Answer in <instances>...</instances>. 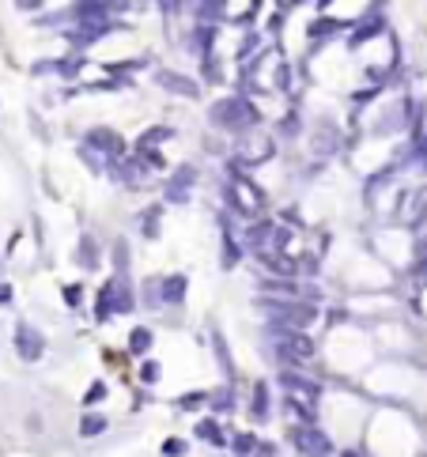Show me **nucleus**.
I'll list each match as a JSON object with an SVG mask.
<instances>
[{"label": "nucleus", "instance_id": "28", "mask_svg": "<svg viewBox=\"0 0 427 457\" xmlns=\"http://www.w3.org/2000/svg\"><path fill=\"white\" fill-rule=\"evenodd\" d=\"M114 276H129V246L122 238L114 242Z\"/></svg>", "mask_w": 427, "mask_h": 457}, {"label": "nucleus", "instance_id": "23", "mask_svg": "<svg viewBox=\"0 0 427 457\" xmlns=\"http://www.w3.org/2000/svg\"><path fill=\"white\" fill-rule=\"evenodd\" d=\"M189 189L193 186H185V182H178V178H167L163 200H167V204H189Z\"/></svg>", "mask_w": 427, "mask_h": 457}, {"label": "nucleus", "instance_id": "37", "mask_svg": "<svg viewBox=\"0 0 427 457\" xmlns=\"http://www.w3.org/2000/svg\"><path fill=\"white\" fill-rule=\"evenodd\" d=\"M416 284H427V257H416V269H412Z\"/></svg>", "mask_w": 427, "mask_h": 457}, {"label": "nucleus", "instance_id": "18", "mask_svg": "<svg viewBox=\"0 0 427 457\" xmlns=\"http://www.w3.org/2000/svg\"><path fill=\"white\" fill-rule=\"evenodd\" d=\"M151 344H155V333H151L148 325H136L133 333H129V356H148Z\"/></svg>", "mask_w": 427, "mask_h": 457}, {"label": "nucleus", "instance_id": "27", "mask_svg": "<svg viewBox=\"0 0 427 457\" xmlns=\"http://www.w3.org/2000/svg\"><path fill=\"white\" fill-rule=\"evenodd\" d=\"M257 46H261V35H254V30L238 42V61H243V65H249V61L257 57Z\"/></svg>", "mask_w": 427, "mask_h": 457}, {"label": "nucleus", "instance_id": "36", "mask_svg": "<svg viewBox=\"0 0 427 457\" xmlns=\"http://www.w3.org/2000/svg\"><path fill=\"white\" fill-rule=\"evenodd\" d=\"M79 159H84V163L91 166L95 174H102V159H99V155H91V151H87V148H79Z\"/></svg>", "mask_w": 427, "mask_h": 457}, {"label": "nucleus", "instance_id": "3", "mask_svg": "<svg viewBox=\"0 0 427 457\" xmlns=\"http://www.w3.org/2000/svg\"><path fill=\"white\" fill-rule=\"evenodd\" d=\"M223 204H227V212H235L238 220H254L265 208V193L249 182V174H243L238 163H231V178L223 182Z\"/></svg>", "mask_w": 427, "mask_h": 457}, {"label": "nucleus", "instance_id": "41", "mask_svg": "<svg viewBox=\"0 0 427 457\" xmlns=\"http://www.w3.org/2000/svg\"><path fill=\"white\" fill-rule=\"evenodd\" d=\"M416 257H427V235L420 238V242H416Z\"/></svg>", "mask_w": 427, "mask_h": 457}, {"label": "nucleus", "instance_id": "42", "mask_svg": "<svg viewBox=\"0 0 427 457\" xmlns=\"http://www.w3.org/2000/svg\"><path fill=\"white\" fill-rule=\"evenodd\" d=\"M325 4H333V0H321V8H325Z\"/></svg>", "mask_w": 427, "mask_h": 457}, {"label": "nucleus", "instance_id": "21", "mask_svg": "<svg viewBox=\"0 0 427 457\" xmlns=\"http://www.w3.org/2000/svg\"><path fill=\"white\" fill-rule=\"evenodd\" d=\"M212 351H216V359H220V367H223V374H227V378H235V363H231V351H227V340H223V333H220V329H212Z\"/></svg>", "mask_w": 427, "mask_h": 457}, {"label": "nucleus", "instance_id": "20", "mask_svg": "<svg viewBox=\"0 0 427 457\" xmlns=\"http://www.w3.org/2000/svg\"><path fill=\"white\" fill-rule=\"evenodd\" d=\"M76 261H79V269H99V242H95L91 235H84V238H79Z\"/></svg>", "mask_w": 427, "mask_h": 457}, {"label": "nucleus", "instance_id": "39", "mask_svg": "<svg viewBox=\"0 0 427 457\" xmlns=\"http://www.w3.org/2000/svg\"><path fill=\"white\" fill-rule=\"evenodd\" d=\"M42 4H46V0H15V8H19V12H38Z\"/></svg>", "mask_w": 427, "mask_h": 457}, {"label": "nucleus", "instance_id": "12", "mask_svg": "<svg viewBox=\"0 0 427 457\" xmlns=\"http://www.w3.org/2000/svg\"><path fill=\"white\" fill-rule=\"evenodd\" d=\"M220 227H223V235H220V242H223V269H235V264L246 257V250H243V242H238L235 227H231V212H220Z\"/></svg>", "mask_w": 427, "mask_h": 457}, {"label": "nucleus", "instance_id": "14", "mask_svg": "<svg viewBox=\"0 0 427 457\" xmlns=\"http://www.w3.org/2000/svg\"><path fill=\"white\" fill-rule=\"evenodd\" d=\"M386 30V23L378 19V15H370V19H359V23H352L348 27V50H359L363 42H370L374 35H382Z\"/></svg>", "mask_w": 427, "mask_h": 457}, {"label": "nucleus", "instance_id": "13", "mask_svg": "<svg viewBox=\"0 0 427 457\" xmlns=\"http://www.w3.org/2000/svg\"><path fill=\"white\" fill-rule=\"evenodd\" d=\"M272 227H276L272 220H257V223H249V227H246V235H243V250H246V253H254V257H257V253H265Z\"/></svg>", "mask_w": 427, "mask_h": 457}, {"label": "nucleus", "instance_id": "19", "mask_svg": "<svg viewBox=\"0 0 427 457\" xmlns=\"http://www.w3.org/2000/svg\"><path fill=\"white\" fill-rule=\"evenodd\" d=\"M193 435H197V438H205V443H212V446H227V435H223V427H220V423H216V416H208V420H200Z\"/></svg>", "mask_w": 427, "mask_h": 457}, {"label": "nucleus", "instance_id": "1", "mask_svg": "<svg viewBox=\"0 0 427 457\" xmlns=\"http://www.w3.org/2000/svg\"><path fill=\"white\" fill-rule=\"evenodd\" d=\"M208 125L231 136H246L261 125V114H257V106L246 95H227V99H216L208 106Z\"/></svg>", "mask_w": 427, "mask_h": 457}, {"label": "nucleus", "instance_id": "40", "mask_svg": "<svg viewBox=\"0 0 427 457\" xmlns=\"http://www.w3.org/2000/svg\"><path fill=\"white\" fill-rule=\"evenodd\" d=\"M12 302V284H0V307H8Z\"/></svg>", "mask_w": 427, "mask_h": 457}, {"label": "nucleus", "instance_id": "33", "mask_svg": "<svg viewBox=\"0 0 427 457\" xmlns=\"http://www.w3.org/2000/svg\"><path fill=\"white\" fill-rule=\"evenodd\" d=\"M182 454H185L182 438H167V443H163V457H182Z\"/></svg>", "mask_w": 427, "mask_h": 457}, {"label": "nucleus", "instance_id": "32", "mask_svg": "<svg viewBox=\"0 0 427 457\" xmlns=\"http://www.w3.org/2000/svg\"><path fill=\"white\" fill-rule=\"evenodd\" d=\"M144 302L159 307V280H144Z\"/></svg>", "mask_w": 427, "mask_h": 457}, {"label": "nucleus", "instance_id": "31", "mask_svg": "<svg viewBox=\"0 0 427 457\" xmlns=\"http://www.w3.org/2000/svg\"><path fill=\"white\" fill-rule=\"evenodd\" d=\"M208 400V393H185V397H178V408H185V412H193V408H200Z\"/></svg>", "mask_w": 427, "mask_h": 457}, {"label": "nucleus", "instance_id": "2", "mask_svg": "<svg viewBox=\"0 0 427 457\" xmlns=\"http://www.w3.org/2000/svg\"><path fill=\"white\" fill-rule=\"evenodd\" d=\"M257 310L269 318L265 325H276V329H299V333H306V329L318 322V307L306 302V299H276V295H261V299H257Z\"/></svg>", "mask_w": 427, "mask_h": 457}, {"label": "nucleus", "instance_id": "16", "mask_svg": "<svg viewBox=\"0 0 427 457\" xmlns=\"http://www.w3.org/2000/svg\"><path fill=\"white\" fill-rule=\"evenodd\" d=\"M223 8H227V0H197V4H193V19H197L200 27H216Z\"/></svg>", "mask_w": 427, "mask_h": 457}, {"label": "nucleus", "instance_id": "29", "mask_svg": "<svg viewBox=\"0 0 427 457\" xmlns=\"http://www.w3.org/2000/svg\"><path fill=\"white\" fill-rule=\"evenodd\" d=\"M99 400H106V382H91L84 393V405L91 408V405H99Z\"/></svg>", "mask_w": 427, "mask_h": 457}, {"label": "nucleus", "instance_id": "5", "mask_svg": "<svg viewBox=\"0 0 427 457\" xmlns=\"http://www.w3.org/2000/svg\"><path fill=\"white\" fill-rule=\"evenodd\" d=\"M280 386H284V397L306 400V405H318V397H321V386L314 378H306L299 367H284L280 371Z\"/></svg>", "mask_w": 427, "mask_h": 457}, {"label": "nucleus", "instance_id": "8", "mask_svg": "<svg viewBox=\"0 0 427 457\" xmlns=\"http://www.w3.org/2000/svg\"><path fill=\"white\" fill-rule=\"evenodd\" d=\"M102 295H106L110 302V314H133L136 310V299H133V284H129V276H110L106 284H102Z\"/></svg>", "mask_w": 427, "mask_h": 457}, {"label": "nucleus", "instance_id": "24", "mask_svg": "<svg viewBox=\"0 0 427 457\" xmlns=\"http://www.w3.org/2000/svg\"><path fill=\"white\" fill-rule=\"evenodd\" d=\"M159 220H163V204H151L140 215V235L144 238H159Z\"/></svg>", "mask_w": 427, "mask_h": 457}, {"label": "nucleus", "instance_id": "15", "mask_svg": "<svg viewBox=\"0 0 427 457\" xmlns=\"http://www.w3.org/2000/svg\"><path fill=\"white\" fill-rule=\"evenodd\" d=\"M249 412H254L257 423H265L272 416V397H269V382H254V393H249Z\"/></svg>", "mask_w": 427, "mask_h": 457}, {"label": "nucleus", "instance_id": "38", "mask_svg": "<svg viewBox=\"0 0 427 457\" xmlns=\"http://www.w3.org/2000/svg\"><path fill=\"white\" fill-rule=\"evenodd\" d=\"M159 4H163V15H167V19H174V15H178V8H182V0H159Z\"/></svg>", "mask_w": 427, "mask_h": 457}, {"label": "nucleus", "instance_id": "9", "mask_svg": "<svg viewBox=\"0 0 427 457\" xmlns=\"http://www.w3.org/2000/svg\"><path fill=\"white\" fill-rule=\"evenodd\" d=\"M84 148L95 151V155H106V159H125V140L117 136L114 129H91L84 136Z\"/></svg>", "mask_w": 427, "mask_h": 457}, {"label": "nucleus", "instance_id": "26", "mask_svg": "<svg viewBox=\"0 0 427 457\" xmlns=\"http://www.w3.org/2000/svg\"><path fill=\"white\" fill-rule=\"evenodd\" d=\"M257 446H261V443H257V435H249V431H243V435L231 438V450H235L238 457H254Z\"/></svg>", "mask_w": 427, "mask_h": 457}, {"label": "nucleus", "instance_id": "25", "mask_svg": "<svg viewBox=\"0 0 427 457\" xmlns=\"http://www.w3.org/2000/svg\"><path fill=\"white\" fill-rule=\"evenodd\" d=\"M110 423H106V416H99V412H87L84 420H79V435L84 438H95V435H102Z\"/></svg>", "mask_w": 427, "mask_h": 457}, {"label": "nucleus", "instance_id": "17", "mask_svg": "<svg viewBox=\"0 0 427 457\" xmlns=\"http://www.w3.org/2000/svg\"><path fill=\"white\" fill-rule=\"evenodd\" d=\"M348 27H352L348 19H325V15H321V19H314L310 27H306V35L310 38H333V35H344Z\"/></svg>", "mask_w": 427, "mask_h": 457}, {"label": "nucleus", "instance_id": "34", "mask_svg": "<svg viewBox=\"0 0 427 457\" xmlns=\"http://www.w3.org/2000/svg\"><path fill=\"white\" fill-rule=\"evenodd\" d=\"M140 382H144V386L159 382V363H144V367H140Z\"/></svg>", "mask_w": 427, "mask_h": 457}, {"label": "nucleus", "instance_id": "43", "mask_svg": "<svg viewBox=\"0 0 427 457\" xmlns=\"http://www.w3.org/2000/svg\"><path fill=\"white\" fill-rule=\"evenodd\" d=\"M344 457H359V454H344Z\"/></svg>", "mask_w": 427, "mask_h": 457}, {"label": "nucleus", "instance_id": "10", "mask_svg": "<svg viewBox=\"0 0 427 457\" xmlns=\"http://www.w3.org/2000/svg\"><path fill=\"white\" fill-rule=\"evenodd\" d=\"M155 84L163 87V91H171V95H182V99H197V95H200L197 79L182 76V72H174V68H159L155 72Z\"/></svg>", "mask_w": 427, "mask_h": 457}, {"label": "nucleus", "instance_id": "35", "mask_svg": "<svg viewBox=\"0 0 427 457\" xmlns=\"http://www.w3.org/2000/svg\"><path fill=\"white\" fill-rule=\"evenodd\" d=\"M79 299H84V287H79V284L64 287V302H68V307H79Z\"/></svg>", "mask_w": 427, "mask_h": 457}, {"label": "nucleus", "instance_id": "4", "mask_svg": "<svg viewBox=\"0 0 427 457\" xmlns=\"http://www.w3.org/2000/svg\"><path fill=\"white\" fill-rule=\"evenodd\" d=\"M265 336L272 344V356L280 359L284 367H306L314 359V340L299 329H276V325H265Z\"/></svg>", "mask_w": 427, "mask_h": 457}, {"label": "nucleus", "instance_id": "7", "mask_svg": "<svg viewBox=\"0 0 427 457\" xmlns=\"http://www.w3.org/2000/svg\"><path fill=\"white\" fill-rule=\"evenodd\" d=\"M15 351H19L23 363H38L46 356V336L30 322H15Z\"/></svg>", "mask_w": 427, "mask_h": 457}, {"label": "nucleus", "instance_id": "11", "mask_svg": "<svg viewBox=\"0 0 427 457\" xmlns=\"http://www.w3.org/2000/svg\"><path fill=\"white\" fill-rule=\"evenodd\" d=\"M185 291H189L185 272H167V276L159 280V307H182Z\"/></svg>", "mask_w": 427, "mask_h": 457}, {"label": "nucleus", "instance_id": "44", "mask_svg": "<svg viewBox=\"0 0 427 457\" xmlns=\"http://www.w3.org/2000/svg\"><path fill=\"white\" fill-rule=\"evenodd\" d=\"M424 204H427V200H424ZM424 215H427V208H424Z\"/></svg>", "mask_w": 427, "mask_h": 457}, {"label": "nucleus", "instance_id": "30", "mask_svg": "<svg viewBox=\"0 0 427 457\" xmlns=\"http://www.w3.org/2000/svg\"><path fill=\"white\" fill-rule=\"evenodd\" d=\"M167 136H171V129H148L140 140H136V148H155V144L167 140Z\"/></svg>", "mask_w": 427, "mask_h": 457}, {"label": "nucleus", "instance_id": "6", "mask_svg": "<svg viewBox=\"0 0 427 457\" xmlns=\"http://www.w3.org/2000/svg\"><path fill=\"white\" fill-rule=\"evenodd\" d=\"M292 443H295V450H299L303 457H329V454H333V443H329L325 431H318L314 423H310V427L299 423V427L292 431Z\"/></svg>", "mask_w": 427, "mask_h": 457}, {"label": "nucleus", "instance_id": "22", "mask_svg": "<svg viewBox=\"0 0 427 457\" xmlns=\"http://www.w3.org/2000/svg\"><path fill=\"white\" fill-rule=\"evenodd\" d=\"M208 408H212L216 416L231 412V408H235V389H231V386H220L216 393H208Z\"/></svg>", "mask_w": 427, "mask_h": 457}]
</instances>
